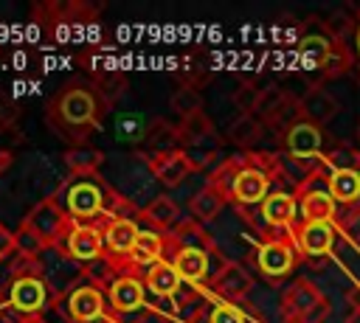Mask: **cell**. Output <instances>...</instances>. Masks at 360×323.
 I'll use <instances>...</instances> for the list:
<instances>
[{
  "mask_svg": "<svg viewBox=\"0 0 360 323\" xmlns=\"http://www.w3.org/2000/svg\"><path fill=\"white\" fill-rule=\"evenodd\" d=\"M98 323H118V320H115V317H112V315H107V317H101V320H98Z\"/></svg>",
  "mask_w": 360,
  "mask_h": 323,
  "instance_id": "obj_40",
  "label": "cell"
},
{
  "mask_svg": "<svg viewBox=\"0 0 360 323\" xmlns=\"http://www.w3.org/2000/svg\"><path fill=\"white\" fill-rule=\"evenodd\" d=\"M104 292H107L110 315L115 312V317L138 315L143 309V303H146V284H143V278H138L132 272H121Z\"/></svg>",
  "mask_w": 360,
  "mask_h": 323,
  "instance_id": "obj_14",
  "label": "cell"
},
{
  "mask_svg": "<svg viewBox=\"0 0 360 323\" xmlns=\"http://www.w3.org/2000/svg\"><path fill=\"white\" fill-rule=\"evenodd\" d=\"M278 312L284 323H323L329 315V298L309 278H295L278 301Z\"/></svg>",
  "mask_w": 360,
  "mask_h": 323,
  "instance_id": "obj_3",
  "label": "cell"
},
{
  "mask_svg": "<svg viewBox=\"0 0 360 323\" xmlns=\"http://www.w3.org/2000/svg\"><path fill=\"white\" fill-rule=\"evenodd\" d=\"M357 140H360V124H357Z\"/></svg>",
  "mask_w": 360,
  "mask_h": 323,
  "instance_id": "obj_41",
  "label": "cell"
},
{
  "mask_svg": "<svg viewBox=\"0 0 360 323\" xmlns=\"http://www.w3.org/2000/svg\"><path fill=\"white\" fill-rule=\"evenodd\" d=\"M56 250L68 253L79 264H90L104 256V230L84 222H70V230L53 244Z\"/></svg>",
  "mask_w": 360,
  "mask_h": 323,
  "instance_id": "obj_13",
  "label": "cell"
},
{
  "mask_svg": "<svg viewBox=\"0 0 360 323\" xmlns=\"http://www.w3.org/2000/svg\"><path fill=\"white\" fill-rule=\"evenodd\" d=\"M172 110L180 115V121L183 118H188V115H194V112H202V95L194 90V87H180L174 95H172Z\"/></svg>",
  "mask_w": 360,
  "mask_h": 323,
  "instance_id": "obj_31",
  "label": "cell"
},
{
  "mask_svg": "<svg viewBox=\"0 0 360 323\" xmlns=\"http://www.w3.org/2000/svg\"><path fill=\"white\" fill-rule=\"evenodd\" d=\"M56 301L53 289L45 284V278L39 275H20L11 281L8 286V306L14 312H20L22 317H34L39 315L45 306H51Z\"/></svg>",
  "mask_w": 360,
  "mask_h": 323,
  "instance_id": "obj_12",
  "label": "cell"
},
{
  "mask_svg": "<svg viewBox=\"0 0 360 323\" xmlns=\"http://www.w3.org/2000/svg\"><path fill=\"white\" fill-rule=\"evenodd\" d=\"M262 126H264V124H262L256 115H239V118L228 126V140L236 143V146H242V149H248V146H253V143L259 140Z\"/></svg>",
  "mask_w": 360,
  "mask_h": 323,
  "instance_id": "obj_29",
  "label": "cell"
},
{
  "mask_svg": "<svg viewBox=\"0 0 360 323\" xmlns=\"http://www.w3.org/2000/svg\"><path fill=\"white\" fill-rule=\"evenodd\" d=\"M96 118H98V104L87 87H65L51 107V124L59 132H65V138L68 132H76L79 143H84L82 138L96 124Z\"/></svg>",
  "mask_w": 360,
  "mask_h": 323,
  "instance_id": "obj_2",
  "label": "cell"
},
{
  "mask_svg": "<svg viewBox=\"0 0 360 323\" xmlns=\"http://www.w3.org/2000/svg\"><path fill=\"white\" fill-rule=\"evenodd\" d=\"M68 306H65V317H70L73 323H98L107 306V295L101 292V286L96 284H79L70 295H65Z\"/></svg>",
  "mask_w": 360,
  "mask_h": 323,
  "instance_id": "obj_15",
  "label": "cell"
},
{
  "mask_svg": "<svg viewBox=\"0 0 360 323\" xmlns=\"http://www.w3.org/2000/svg\"><path fill=\"white\" fill-rule=\"evenodd\" d=\"M318 169L323 171L326 188L335 197L338 208L346 211V208L360 205V166H335V169H326V166L318 163Z\"/></svg>",
  "mask_w": 360,
  "mask_h": 323,
  "instance_id": "obj_16",
  "label": "cell"
},
{
  "mask_svg": "<svg viewBox=\"0 0 360 323\" xmlns=\"http://www.w3.org/2000/svg\"><path fill=\"white\" fill-rule=\"evenodd\" d=\"M53 199L62 205V211L73 222H84V219H93V216L104 213L107 185L98 183V177H73L70 183H65L53 194Z\"/></svg>",
  "mask_w": 360,
  "mask_h": 323,
  "instance_id": "obj_4",
  "label": "cell"
},
{
  "mask_svg": "<svg viewBox=\"0 0 360 323\" xmlns=\"http://www.w3.org/2000/svg\"><path fill=\"white\" fill-rule=\"evenodd\" d=\"M346 303L352 309H360V281H354L349 289H346Z\"/></svg>",
  "mask_w": 360,
  "mask_h": 323,
  "instance_id": "obj_35",
  "label": "cell"
},
{
  "mask_svg": "<svg viewBox=\"0 0 360 323\" xmlns=\"http://www.w3.org/2000/svg\"><path fill=\"white\" fill-rule=\"evenodd\" d=\"M20 323H45V317H39V315H34V317H22Z\"/></svg>",
  "mask_w": 360,
  "mask_h": 323,
  "instance_id": "obj_39",
  "label": "cell"
},
{
  "mask_svg": "<svg viewBox=\"0 0 360 323\" xmlns=\"http://www.w3.org/2000/svg\"><path fill=\"white\" fill-rule=\"evenodd\" d=\"M101 160V152L90 143H76L65 152V166L73 171V177H96Z\"/></svg>",
  "mask_w": 360,
  "mask_h": 323,
  "instance_id": "obj_24",
  "label": "cell"
},
{
  "mask_svg": "<svg viewBox=\"0 0 360 323\" xmlns=\"http://www.w3.org/2000/svg\"><path fill=\"white\" fill-rule=\"evenodd\" d=\"M166 247H169V242H166V236L163 233H158V230H141L138 233V239H135V247H132V256H129V264L132 267H152L155 261H160L163 258V253H166Z\"/></svg>",
  "mask_w": 360,
  "mask_h": 323,
  "instance_id": "obj_23",
  "label": "cell"
},
{
  "mask_svg": "<svg viewBox=\"0 0 360 323\" xmlns=\"http://www.w3.org/2000/svg\"><path fill=\"white\" fill-rule=\"evenodd\" d=\"M143 284H146V292H152L158 298H172L180 289L183 278L177 275V270L172 267L169 258H160V261H155L152 267L143 270Z\"/></svg>",
  "mask_w": 360,
  "mask_h": 323,
  "instance_id": "obj_22",
  "label": "cell"
},
{
  "mask_svg": "<svg viewBox=\"0 0 360 323\" xmlns=\"http://www.w3.org/2000/svg\"><path fill=\"white\" fill-rule=\"evenodd\" d=\"M346 323H360V309H352V312L346 315Z\"/></svg>",
  "mask_w": 360,
  "mask_h": 323,
  "instance_id": "obj_38",
  "label": "cell"
},
{
  "mask_svg": "<svg viewBox=\"0 0 360 323\" xmlns=\"http://www.w3.org/2000/svg\"><path fill=\"white\" fill-rule=\"evenodd\" d=\"M295 197H298V219L301 222H338L340 208H338L335 197L329 194L323 171L318 166H312L307 171V177L295 185Z\"/></svg>",
  "mask_w": 360,
  "mask_h": 323,
  "instance_id": "obj_5",
  "label": "cell"
},
{
  "mask_svg": "<svg viewBox=\"0 0 360 323\" xmlns=\"http://www.w3.org/2000/svg\"><path fill=\"white\" fill-rule=\"evenodd\" d=\"M335 225H338V233H340L346 242L360 244V205L340 211V216H338Z\"/></svg>",
  "mask_w": 360,
  "mask_h": 323,
  "instance_id": "obj_32",
  "label": "cell"
},
{
  "mask_svg": "<svg viewBox=\"0 0 360 323\" xmlns=\"http://www.w3.org/2000/svg\"><path fill=\"white\" fill-rule=\"evenodd\" d=\"M225 202H228V199L208 183L202 191L194 194V199H191V213H194L200 222H211V219L225 208Z\"/></svg>",
  "mask_w": 360,
  "mask_h": 323,
  "instance_id": "obj_28",
  "label": "cell"
},
{
  "mask_svg": "<svg viewBox=\"0 0 360 323\" xmlns=\"http://www.w3.org/2000/svg\"><path fill=\"white\" fill-rule=\"evenodd\" d=\"M259 230L262 239L270 236H292L298 219V197L295 191H270L267 199L259 205Z\"/></svg>",
  "mask_w": 360,
  "mask_h": 323,
  "instance_id": "obj_7",
  "label": "cell"
},
{
  "mask_svg": "<svg viewBox=\"0 0 360 323\" xmlns=\"http://www.w3.org/2000/svg\"><path fill=\"white\" fill-rule=\"evenodd\" d=\"M253 264L256 270L267 278V281H281L287 278L295 264H298V253L292 244V236H270L262 239L253 250Z\"/></svg>",
  "mask_w": 360,
  "mask_h": 323,
  "instance_id": "obj_8",
  "label": "cell"
},
{
  "mask_svg": "<svg viewBox=\"0 0 360 323\" xmlns=\"http://www.w3.org/2000/svg\"><path fill=\"white\" fill-rule=\"evenodd\" d=\"M253 289V278L250 272L236 264V261H228L219 275L211 281V295H217V301H225V303H239L248 298V292Z\"/></svg>",
  "mask_w": 360,
  "mask_h": 323,
  "instance_id": "obj_19",
  "label": "cell"
},
{
  "mask_svg": "<svg viewBox=\"0 0 360 323\" xmlns=\"http://www.w3.org/2000/svg\"><path fill=\"white\" fill-rule=\"evenodd\" d=\"M338 225L335 222H298L292 230V244L298 261H321L329 258L335 250Z\"/></svg>",
  "mask_w": 360,
  "mask_h": 323,
  "instance_id": "obj_9",
  "label": "cell"
},
{
  "mask_svg": "<svg viewBox=\"0 0 360 323\" xmlns=\"http://www.w3.org/2000/svg\"><path fill=\"white\" fill-rule=\"evenodd\" d=\"M70 222H73V219L62 211V205H59L53 197H48V199L37 202V205L28 211V216H25L22 225H25L34 236H39L45 247H53V244L70 230Z\"/></svg>",
  "mask_w": 360,
  "mask_h": 323,
  "instance_id": "obj_10",
  "label": "cell"
},
{
  "mask_svg": "<svg viewBox=\"0 0 360 323\" xmlns=\"http://www.w3.org/2000/svg\"><path fill=\"white\" fill-rule=\"evenodd\" d=\"M169 261L177 270V275L188 284H208L211 281V250H194V247H174L169 244Z\"/></svg>",
  "mask_w": 360,
  "mask_h": 323,
  "instance_id": "obj_18",
  "label": "cell"
},
{
  "mask_svg": "<svg viewBox=\"0 0 360 323\" xmlns=\"http://www.w3.org/2000/svg\"><path fill=\"white\" fill-rule=\"evenodd\" d=\"M14 244H17V253H20V256H31V258H39V256H42V250H45L42 239H39V236H34L25 225L14 233Z\"/></svg>",
  "mask_w": 360,
  "mask_h": 323,
  "instance_id": "obj_33",
  "label": "cell"
},
{
  "mask_svg": "<svg viewBox=\"0 0 360 323\" xmlns=\"http://www.w3.org/2000/svg\"><path fill=\"white\" fill-rule=\"evenodd\" d=\"M39 264H42V278L53 289L56 298L70 295L76 289V281L84 275V267L56 247H45L39 256Z\"/></svg>",
  "mask_w": 360,
  "mask_h": 323,
  "instance_id": "obj_11",
  "label": "cell"
},
{
  "mask_svg": "<svg viewBox=\"0 0 360 323\" xmlns=\"http://www.w3.org/2000/svg\"><path fill=\"white\" fill-rule=\"evenodd\" d=\"M101 230H104V256H110L112 261H118L124 267H132L129 256H132L141 228L132 219H107Z\"/></svg>",
  "mask_w": 360,
  "mask_h": 323,
  "instance_id": "obj_17",
  "label": "cell"
},
{
  "mask_svg": "<svg viewBox=\"0 0 360 323\" xmlns=\"http://www.w3.org/2000/svg\"><path fill=\"white\" fill-rule=\"evenodd\" d=\"M166 242L174 244V247H194V250H214V247H217L214 239H211V236L202 230V225H197V222H180V225H174V228L169 230Z\"/></svg>",
  "mask_w": 360,
  "mask_h": 323,
  "instance_id": "obj_25",
  "label": "cell"
},
{
  "mask_svg": "<svg viewBox=\"0 0 360 323\" xmlns=\"http://www.w3.org/2000/svg\"><path fill=\"white\" fill-rule=\"evenodd\" d=\"M281 149L287 157H292L295 163L307 166V171L312 166H318V160L323 157V126H318L315 121L304 118V112L278 135Z\"/></svg>",
  "mask_w": 360,
  "mask_h": 323,
  "instance_id": "obj_6",
  "label": "cell"
},
{
  "mask_svg": "<svg viewBox=\"0 0 360 323\" xmlns=\"http://www.w3.org/2000/svg\"><path fill=\"white\" fill-rule=\"evenodd\" d=\"M191 171H194V163L188 160L186 149H172V152L155 154V160H152V174H155V180H160L163 185H177V183H183Z\"/></svg>",
  "mask_w": 360,
  "mask_h": 323,
  "instance_id": "obj_21",
  "label": "cell"
},
{
  "mask_svg": "<svg viewBox=\"0 0 360 323\" xmlns=\"http://www.w3.org/2000/svg\"><path fill=\"white\" fill-rule=\"evenodd\" d=\"M205 323H262L250 309L239 306V303H225L217 301L211 306V312L205 315Z\"/></svg>",
  "mask_w": 360,
  "mask_h": 323,
  "instance_id": "obj_30",
  "label": "cell"
},
{
  "mask_svg": "<svg viewBox=\"0 0 360 323\" xmlns=\"http://www.w3.org/2000/svg\"><path fill=\"white\" fill-rule=\"evenodd\" d=\"M14 253H17L14 233H11V230H6V228L0 225V258H8V256H14Z\"/></svg>",
  "mask_w": 360,
  "mask_h": 323,
  "instance_id": "obj_34",
  "label": "cell"
},
{
  "mask_svg": "<svg viewBox=\"0 0 360 323\" xmlns=\"http://www.w3.org/2000/svg\"><path fill=\"white\" fill-rule=\"evenodd\" d=\"M0 261H3V258H0Z\"/></svg>",
  "mask_w": 360,
  "mask_h": 323,
  "instance_id": "obj_42",
  "label": "cell"
},
{
  "mask_svg": "<svg viewBox=\"0 0 360 323\" xmlns=\"http://www.w3.org/2000/svg\"><path fill=\"white\" fill-rule=\"evenodd\" d=\"M20 320H22L20 312H14L11 306H3L0 303V323H20Z\"/></svg>",
  "mask_w": 360,
  "mask_h": 323,
  "instance_id": "obj_36",
  "label": "cell"
},
{
  "mask_svg": "<svg viewBox=\"0 0 360 323\" xmlns=\"http://www.w3.org/2000/svg\"><path fill=\"white\" fill-rule=\"evenodd\" d=\"M284 177V166L276 154L267 152H248L242 157L225 160L214 174L211 185L236 208H259L267 194L273 191V183Z\"/></svg>",
  "mask_w": 360,
  "mask_h": 323,
  "instance_id": "obj_1",
  "label": "cell"
},
{
  "mask_svg": "<svg viewBox=\"0 0 360 323\" xmlns=\"http://www.w3.org/2000/svg\"><path fill=\"white\" fill-rule=\"evenodd\" d=\"M354 53H357V73H360V14H357V25H354Z\"/></svg>",
  "mask_w": 360,
  "mask_h": 323,
  "instance_id": "obj_37",
  "label": "cell"
},
{
  "mask_svg": "<svg viewBox=\"0 0 360 323\" xmlns=\"http://www.w3.org/2000/svg\"><path fill=\"white\" fill-rule=\"evenodd\" d=\"M298 107H301L304 118L315 121L318 126H323L326 121H332V118L338 115V110H340L338 98H335L329 90H323V87H307V90L298 95Z\"/></svg>",
  "mask_w": 360,
  "mask_h": 323,
  "instance_id": "obj_20",
  "label": "cell"
},
{
  "mask_svg": "<svg viewBox=\"0 0 360 323\" xmlns=\"http://www.w3.org/2000/svg\"><path fill=\"white\" fill-rule=\"evenodd\" d=\"M143 216H146L158 230H172L174 222H177V216H180V208H177V202H174L172 197H155V199L146 202Z\"/></svg>",
  "mask_w": 360,
  "mask_h": 323,
  "instance_id": "obj_26",
  "label": "cell"
},
{
  "mask_svg": "<svg viewBox=\"0 0 360 323\" xmlns=\"http://www.w3.org/2000/svg\"><path fill=\"white\" fill-rule=\"evenodd\" d=\"M177 135H180L188 146H200V143H205V140L214 138V124L208 121L205 112H194V115H188V118L180 121Z\"/></svg>",
  "mask_w": 360,
  "mask_h": 323,
  "instance_id": "obj_27",
  "label": "cell"
}]
</instances>
